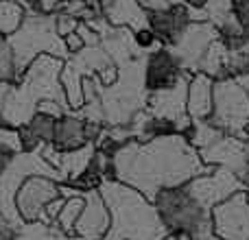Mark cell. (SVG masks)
I'll return each mask as SVG.
<instances>
[{"label": "cell", "instance_id": "cell-12", "mask_svg": "<svg viewBox=\"0 0 249 240\" xmlns=\"http://www.w3.org/2000/svg\"><path fill=\"white\" fill-rule=\"evenodd\" d=\"M199 157L206 166H221L236 172L245 184L249 175V142L225 133L212 146L199 151Z\"/></svg>", "mask_w": 249, "mask_h": 240}, {"label": "cell", "instance_id": "cell-31", "mask_svg": "<svg viewBox=\"0 0 249 240\" xmlns=\"http://www.w3.org/2000/svg\"><path fill=\"white\" fill-rule=\"evenodd\" d=\"M162 240H179V234H166Z\"/></svg>", "mask_w": 249, "mask_h": 240}, {"label": "cell", "instance_id": "cell-27", "mask_svg": "<svg viewBox=\"0 0 249 240\" xmlns=\"http://www.w3.org/2000/svg\"><path fill=\"white\" fill-rule=\"evenodd\" d=\"M18 155H20V153H13V151L7 149V146H0V175H2V172L11 166L13 159H16Z\"/></svg>", "mask_w": 249, "mask_h": 240}, {"label": "cell", "instance_id": "cell-7", "mask_svg": "<svg viewBox=\"0 0 249 240\" xmlns=\"http://www.w3.org/2000/svg\"><path fill=\"white\" fill-rule=\"evenodd\" d=\"M184 188L197 203L212 210L219 203H223L225 199H230L232 194H236L238 190H245V184H243V179L236 172L214 166L206 175H197L190 181H186Z\"/></svg>", "mask_w": 249, "mask_h": 240}, {"label": "cell", "instance_id": "cell-6", "mask_svg": "<svg viewBox=\"0 0 249 240\" xmlns=\"http://www.w3.org/2000/svg\"><path fill=\"white\" fill-rule=\"evenodd\" d=\"M61 68H64V59L42 52V55H37L26 66L20 86L24 87L26 94L35 103L51 99V101H59V103L68 105L64 99V90H61V81H59Z\"/></svg>", "mask_w": 249, "mask_h": 240}, {"label": "cell", "instance_id": "cell-24", "mask_svg": "<svg viewBox=\"0 0 249 240\" xmlns=\"http://www.w3.org/2000/svg\"><path fill=\"white\" fill-rule=\"evenodd\" d=\"M55 124H57V118L35 112V116L26 122V127H29V131L33 133L42 144H51L53 136H55Z\"/></svg>", "mask_w": 249, "mask_h": 240}, {"label": "cell", "instance_id": "cell-9", "mask_svg": "<svg viewBox=\"0 0 249 240\" xmlns=\"http://www.w3.org/2000/svg\"><path fill=\"white\" fill-rule=\"evenodd\" d=\"M188 81H190V74L184 72L171 87L149 92V96H146V112H151L158 118L171 120L175 124L177 133H181V136H186L190 124H193V120L188 118V112H186Z\"/></svg>", "mask_w": 249, "mask_h": 240}, {"label": "cell", "instance_id": "cell-3", "mask_svg": "<svg viewBox=\"0 0 249 240\" xmlns=\"http://www.w3.org/2000/svg\"><path fill=\"white\" fill-rule=\"evenodd\" d=\"M153 206L168 234H184L190 240H206L214 234L212 210L195 201L184 186L160 190L153 199Z\"/></svg>", "mask_w": 249, "mask_h": 240}, {"label": "cell", "instance_id": "cell-33", "mask_svg": "<svg viewBox=\"0 0 249 240\" xmlns=\"http://www.w3.org/2000/svg\"><path fill=\"white\" fill-rule=\"evenodd\" d=\"M88 2H99V0H88Z\"/></svg>", "mask_w": 249, "mask_h": 240}, {"label": "cell", "instance_id": "cell-5", "mask_svg": "<svg viewBox=\"0 0 249 240\" xmlns=\"http://www.w3.org/2000/svg\"><path fill=\"white\" fill-rule=\"evenodd\" d=\"M208 120L228 136L247 140L249 96L243 92L234 77L214 81V101H212V114Z\"/></svg>", "mask_w": 249, "mask_h": 240}, {"label": "cell", "instance_id": "cell-29", "mask_svg": "<svg viewBox=\"0 0 249 240\" xmlns=\"http://www.w3.org/2000/svg\"><path fill=\"white\" fill-rule=\"evenodd\" d=\"M234 79H236V83L243 87V92L249 96V72H241V74H236Z\"/></svg>", "mask_w": 249, "mask_h": 240}, {"label": "cell", "instance_id": "cell-22", "mask_svg": "<svg viewBox=\"0 0 249 240\" xmlns=\"http://www.w3.org/2000/svg\"><path fill=\"white\" fill-rule=\"evenodd\" d=\"M223 136L225 133L221 131L219 127H214L210 120H195V122L190 124L188 133H186L188 142L197 151H203V149H208V146H212L219 137H223Z\"/></svg>", "mask_w": 249, "mask_h": 240}, {"label": "cell", "instance_id": "cell-20", "mask_svg": "<svg viewBox=\"0 0 249 240\" xmlns=\"http://www.w3.org/2000/svg\"><path fill=\"white\" fill-rule=\"evenodd\" d=\"M83 77H88L86 70L72 59L64 61V68H61L59 81H61V90H64V99L68 103L70 112H79L83 107Z\"/></svg>", "mask_w": 249, "mask_h": 240}, {"label": "cell", "instance_id": "cell-28", "mask_svg": "<svg viewBox=\"0 0 249 240\" xmlns=\"http://www.w3.org/2000/svg\"><path fill=\"white\" fill-rule=\"evenodd\" d=\"M18 229L16 225L7 223L4 219H0V240H18Z\"/></svg>", "mask_w": 249, "mask_h": 240}, {"label": "cell", "instance_id": "cell-30", "mask_svg": "<svg viewBox=\"0 0 249 240\" xmlns=\"http://www.w3.org/2000/svg\"><path fill=\"white\" fill-rule=\"evenodd\" d=\"M184 2H186V4H193V7H201L206 0H184Z\"/></svg>", "mask_w": 249, "mask_h": 240}, {"label": "cell", "instance_id": "cell-1", "mask_svg": "<svg viewBox=\"0 0 249 240\" xmlns=\"http://www.w3.org/2000/svg\"><path fill=\"white\" fill-rule=\"evenodd\" d=\"M199 151L181 133L160 136L153 140H129L112 155V177L136 188L153 201L160 190L184 186L197 175H206Z\"/></svg>", "mask_w": 249, "mask_h": 240}, {"label": "cell", "instance_id": "cell-2", "mask_svg": "<svg viewBox=\"0 0 249 240\" xmlns=\"http://www.w3.org/2000/svg\"><path fill=\"white\" fill-rule=\"evenodd\" d=\"M99 192L112 216L109 232L103 240H162L168 234L153 201L136 188L107 177L101 181Z\"/></svg>", "mask_w": 249, "mask_h": 240}, {"label": "cell", "instance_id": "cell-16", "mask_svg": "<svg viewBox=\"0 0 249 240\" xmlns=\"http://www.w3.org/2000/svg\"><path fill=\"white\" fill-rule=\"evenodd\" d=\"M99 9L112 26L129 29L133 33L149 29V13L138 0H99Z\"/></svg>", "mask_w": 249, "mask_h": 240}, {"label": "cell", "instance_id": "cell-13", "mask_svg": "<svg viewBox=\"0 0 249 240\" xmlns=\"http://www.w3.org/2000/svg\"><path fill=\"white\" fill-rule=\"evenodd\" d=\"M83 199H86V206L81 210V216L74 223L72 234L79 240H103L109 232V225H112V216H109L107 206H105L99 188L86 190Z\"/></svg>", "mask_w": 249, "mask_h": 240}, {"label": "cell", "instance_id": "cell-11", "mask_svg": "<svg viewBox=\"0 0 249 240\" xmlns=\"http://www.w3.org/2000/svg\"><path fill=\"white\" fill-rule=\"evenodd\" d=\"M212 229L223 240H249V194L238 190L212 207Z\"/></svg>", "mask_w": 249, "mask_h": 240}, {"label": "cell", "instance_id": "cell-21", "mask_svg": "<svg viewBox=\"0 0 249 240\" xmlns=\"http://www.w3.org/2000/svg\"><path fill=\"white\" fill-rule=\"evenodd\" d=\"M228 59H230V46L223 42V39H214L210 44V48L206 51V55L199 61V70L197 72H203L208 77H212L214 81H221V79H228Z\"/></svg>", "mask_w": 249, "mask_h": 240}, {"label": "cell", "instance_id": "cell-19", "mask_svg": "<svg viewBox=\"0 0 249 240\" xmlns=\"http://www.w3.org/2000/svg\"><path fill=\"white\" fill-rule=\"evenodd\" d=\"M188 22H190L188 4H175V7H168V9H164V11L149 13L151 33H153V37L158 39L160 44H164V46H171Z\"/></svg>", "mask_w": 249, "mask_h": 240}, {"label": "cell", "instance_id": "cell-17", "mask_svg": "<svg viewBox=\"0 0 249 240\" xmlns=\"http://www.w3.org/2000/svg\"><path fill=\"white\" fill-rule=\"evenodd\" d=\"M53 146L59 153H68V151H77L81 146L90 144V136H88V120L79 112H66L64 116L57 118L55 124V136H53Z\"/></svg>", "mask_w": 249, "mask_h": 240}, {"label": "cell", "instance_id": "cell-26", "mask_svg": "<svg viewBox=\"0 0 249 240\" xmlns=\"http://www.w3.org/2000/svg\"><path fill=\"white\" fill-rule=\"evenodd\" d=\"M138 2L142 4V9H144L146 13H158V11H164V9L171 7L168 0H138Z\"/></svg>", "mask_w": 249, "mask_h": 240}, {"label": "cell", "instance_id": "cell-15", "mask_svg": "<svg viewBox=\"0 0 249 240\" xmlns=\"http://www.w3.org/2000/svg\"><path fill=\"white\" fill-rule=\"evenodd\" d=\"M37 112V103L20 83H0V122L22 127Z\"/></svg>", "mask_w": 249, "mask_h": 240}, {"label": "cell", "instance_id": "cell-4", "mask_svg": "<svg viewBox=\"0 0 249 240\" xmlns=\"http://www.w3.org/2000/svg\"><path fill=\"white\" fill-rule=\"evenodd\" d=\"M9 46H11L16 59L26 70V66L35 59L37 55L46 52V55L59 57V59H68V48L64 44V37L57 35L55 29V16L53 13H26L24 22L16 33L7 37Z\"/></svg>", "mask_w": 249, "mask_h": 240}, {"label": "cell", "instance_id": "cell-23", "mask_svg": "<svg viewBox=\"0 0 249 240\" xmlns=\"http://www.w3.org/2000/svg\"><path fill=\"white\" fill-rule=\"evenodd\" d=\"M26 13L16 0H0V37H9L20 29Z\"/></svg>", "mask_w": 249, "mask_h": 240}, {"label": "cell", "instance_id": "cell-18", "mask_svg": "<svg viewBox=\"0 0 249 240\" xmlns=\"http://www.w3.org/2000/svg\"><path fill=\"white\" fill-rule=\"evenodd\" d=\"M212 101H214V79L203 72L190 74L188 92H186V112L193 120H208L212 114Z\"/></svg>", "mask_w": 249, "mask_h": 240}, {"label": "cell", "instance_id": "cell-8", "mask_svg": "<svg viewBox=\"0 0 249 240\" xmlns=\"http://www.w3.org/2000/svg\"><path fill=\"white\" fill-rule=\"evenodd\" d=\"M221 33L210 20L203 22H188L181 29V33L175 37V42L171 44V51L175 52V57L179 59L181 70L188 74H195L199 70V61L206 55V51L210 48V44L214 39H219Z\"/></svg>", "mask_w": 249, "mask_h": 240}, {"label": "cell", "instance_id": "cell-10", "mask_svg": "<svg viewBox=\"0 0 249 240\" xmlns=\"http://www.w3.org/2000/svg\"><path fill=\"white\" fill-rule=\"evenodd\" d=\"M59 181L42 175H31L16 192V210L22 223H39L48 201L59 197Z\"/></svg>", "mask_w": 249, "mask_h": 240}, {"label": "cell", "instance_id": "cell-32", "mask_svg": "<svg viewBox=\"0 0 249 240\" xmlns=\"http://www.w3.org/2000/svg\"><path fill=\"white\" fill-rule=\"evenodd\" d=\"M206 240H223V238H219V236H216V234H212V236H208Z\"/></svg>", "mask_w": 249, "mask_h": 240}, {"label": "cell", "instance_id": "cell-34", "mask_svg": "<svg viewBox=\"0 0 249 240\" xmlns=\"http://www.w3.org/2000/svg\"><path fill=\"white\" fill-rule=\"evenodd\" d=\"M247 142H249V131H247Z\"/></svg>", "mask_w": 249, "mask_h": 240}, {"label": "cell", "instance_id": "cell-25", "mask_svg": "<svg viewBox=\"0 0 249 240\" xmlns=\"http://www.w3.org/2000/svg\"><path fill=\"white\" fill-rule=\"evenodd\" d=\"M53 16H55V29L59 37H66V35L77 31L79 20L74 16H68V13H53Z\"/></svg>", "mask_w": 249, "mask_h": 240}, {"label": "cell", "instance_id": "cell-14", "mask_svg": "<svg viewBox=\"0 0 249 240\" xmlns=\"http://www.w3.org/2000/svg\"><path fill=\"white\" fill-rule=\"evenodd\" d=\"M184 74L179 59L168 46H160L144 57V87L146 92L171 87Z\"/></svg>", "mask_w": 249, "mask_h": 240}]
</instances>
